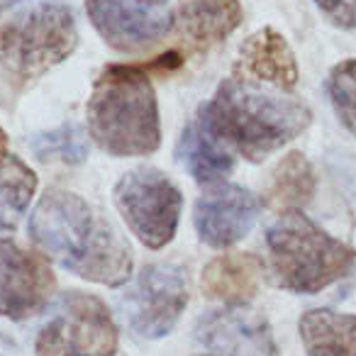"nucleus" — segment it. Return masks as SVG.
Returning a JSON list of instances; mask_svg holds the SVG:
<instances>
[{
	"label": "nucleus",
	"mask_w": 356,
	"mask_h": 356,
	"mask_svg": "<svg viewBox=\"0 0 356 356\" xmlns=\"http://www.w3.org/2000/svg\"><path fill=\"white\" fill-rule=\"evenodd\" d=\"M86 13L110 47L137 51L173 30V13L161 0H88Z\"/></svg>",
	"instance_id": "nucleus-10"
},
{
	"label": "nucleus",
	"mask_w": 356,
	"mask_h": 356,
	"mask_svg": "<svg viewBox=\"0 0 356 356\" xmlns=\"http://www.w3.org/2000/svg\"><path fill=\"white\" fill-rule=\"evenodd\" d=\"M30 237L44 257L74 276L108 288L132 278L134 257L118 227L81 195L51 188L30 218Z\"/></svg>",
	"instance_id": "nucleus-1"
},
{
	"label": "nucleus",
	"mask_w": 356,
	"mask_h": 356,
	"mask_svg": "<svg viewBox=\"0 0 356 356\" xmlns=\"http://www.w3.org/2000/svg\"><path fill=\"white\" fill-rule=\"evenodd\" d=\"M86 118L90 139L113 156H149L161 144L156 93L142 66H108Z\"/></svg>",
	"instance_id": "nucleus-3"
},
{
	"label": "nucleus",
	"mask_w": 356,
	"mask_h": 356,
	"mask_svg": "<svg viewBox=\"0 0 356 356\" xmlns=\"http://www.w3.org/2000/svg\"><path fill=\"white\" fill-rule=\"evenodd\" d=\"M30 149L40 161L81 163L88 159V137L76 124H64L32 137Z\"/></svg>",
	"instance_id": "nucleus-20"
},
{
	"label": "nucleus",
	"mask_w": 356,
	"mask_h": 356,
	"mask_svg": "<svg viewBox=\"0 0 356 356\" xmlns=\"http://www.w3.org/2000/svg\"><path fill=\"white\" fill-rule=\"evenodd\" d=\"M261 213V200L252 191L232 184L208 188L195 203V232L208 247L227 249L244 239Z\"/></svg>",
	"instance_id": "nucleus-12"
},
{
	"label": "nucleus",
	"mask_w": 356,
	"mask_h": 356,
	"mask_svg": "<svg viewBox=\"0 0 356 356\" xmlns=\"http://www.w3.org/2000/svg\"><path fill=\"white\" fill-rule=\"evenodd\" d=\"M298 332L307 356H356V315L317 307L300 317Z\"/></svg>",
	"instance_id": "nucleus-17"
},
{
	"label": "nucleus",
	"mask_w": 356,
	"mask_h": 356,
	"mask_svg": "<svg viewBox=\"0 0 356 356\" xmlns=\"http://www.w3.org/2000/svg\"><path fill=\"white\" fill-rule=\"evenodd\" d=\"M8 144H10V139H8V132L0 127V163L10 156V152H8Z\"/></svg>",
	"instance_id": "nucleus-23"
},
{
	"label": "nucleus",
	"mask_w": 356,
	"mask_h": 356,
	"mask_svg": "<svg viewBox=\"0 0 356 356\" xmlns=\"http://www.w3.org/2000/svg\"><path fill=\"white\" fill-rule=\"evenodd\" d=\"M242 25L239 0H186L178 10V27L191 49L208 51Z\"/></svg>",
	"instance_id": "nucleus-16"
},
{
	"label": "nucleus",
	"mask_w": 356,
	"mask_h": 356,
	"mask_svg": "<svg viewBox=\"0 0 356 356\" xmlns=\"http://www.w3.org/2000/svg\"><path fill=\"white\" fill-rule=\"evenodd\" d=\"M37 191V176L22 159L8 156L0 163V237L13 234L30 208Z\"/></svg>",
	"instance_id": "nucleus-19"
},
{
	"label": "nucleus",
	"mask_w": 356,
	"mask_h": 356,
	"mask_svg": "<svg viewBox=\"0 0 356 356\" xmlns=\"http://www.w3.org/2000/svg\"><path fill=\"white\" fill-rule=\"evenodd\" d=\"M176 159L200 186H218L232 173V147L213 129L205 105H200L193 120L186 124L184 134L178 139Z\"/></svg>",
	"instance_id": "nucleus-13"
},
{
	"label": "nucleus",
	"mask_w": 356,
	"mask_h": 356,
	"mask_svg": "<svg viewBox=\"0 0 356 356\" xmlns=\"http://www.w3.org/2000/svg\"><path fill=\"white\" fill-rule=\"evenodd\" d=\"M234 76L291 90L298 83V61L281 32L273 27H261L244 40L234 64Z\"/></svg>",
	"instance_id": "nucleus-14"
},
{
	"label": "nucleus",
	"mask_w": 356,
	"mask_h": 356,
	"mask_svg": "<svg viewBox=\"0 0 356 356\" xmlns=\"http://www.w3.org/2000/svg\"><path fill=\"white\" fill-rule=\"evenodd\" d=\"M35 354L118 356L120 332L110 307L90 293H64L56 315L37 332Z\"/></svg>",
	"instance_id": "nucleus-6"
},
{
	"label": "nucleus",
	"mask_w": 356,
	"mask_h": 356,
	"mask_svg": "<svg viewBox=\"0 0 356 356\" xmlns=\"http://www.w3.org/2000/svg\"><path fill=\"white\" fill-rule=\"evenodd\" d=\"M120 215L147 249H161L173 239L184 210V195L166 173L152 166L127 171L113 191Z\"/></svg>",
	"instance_id": "nucleus-7"
},
{
	"label": "nucleus",
	"mask_w": 356,
	"mask_h": 356,
	"mask_svg": "<svg viewBox=\"0 0 356 356\" xmlns=\"http://www.w3.org/2000/svg\"><path fill=\"white\" fill-rule=\"evenodd\" d=\"M76 44V20L59 3H42L0 17V66L15 83L44 76L69 59Z\"/></svg>",
	"instance_id": "nucleus-5"
},
{
	"label": "nucleus",
	"mask_w": 356,
	"mask_h": 356,
	"mask_svg": "<svg viewBox=\"0 0 356 356\" xmlns=\"http://www.w3.org/2000/svg\"><path fill=\"white\" fill-rule=\"evenodd\" d=\"M56 276L37 254L0 239V317L25 322L49 307Z\"/></svg>",
	"instance_id": "nucleus-9"
},
{
	"label": "nucleus",
	"mask_w": 356,
	"mask_h": 356,
	"mask_svg": "<svg viewBox=\"0 0 356 356\" xmlns=\"http://www.w3.org/2000/svg\"><path fill=\"white\" fill-rule=\"evenodd\" d=\"M327 93L339 122L356 137V59L341 61L330 71Z\"/></svg>",
	"instance_id": "nucleus-21"
},
{
	"label": "nucleus",
	"mask_w": 356,
	"mask_h": 356,
	"mask_svg": "<svg viewBox=\"0 0 356 356\" xmlns=\"http://www.w3.org/2000/svg\"><path fill=\"white\" fill-rule=\"evenodd\" d=\"M15 3H20V0H6V3H3V8H10V6H15Z\"/></svg>",
	"instance_id": "nucleus-24"
},
{
	"label": "nucleus",
	"mask_w": 356,
	"mask_h": 356,
	"mask_svg": "<svg viewBox=\"0 0 356 356\" xmlns=\"http://www.w3.org/2000/svg\"><path fill=\"white\" fill-rule=\"evenodd\" d=\"M205 110L215 132L252 163H261L312 122L305 103L239 76L225 79Z\"/></svg>",
	"instance_id": "nucleus-2"
},
{
	"label": "nucleus",
	"mask_w": 356,
	"mask_h": 356,
	"mask_svg": "<svg viewBox=\"0 0 356 356\" xmlns=\"http://www.w3.org/2000/svg\"><path fill=\"white\" fill-rule=\"evenodd\" d=\"M264 281V264L249 252H229L210 259L200 276V291L210 300L247 305Z\"/></svg>",
	"instance_id": "nucleus-15"
},
{
	"label": "nucleus",
	"mask_w": 356,
	"mask_h": 356,
	"mask_svg": "<svg viewBox=\"0 0 356 356\" xmlns=\"http://www.w3.org/2000/svg\"><path fill=\"white\" fill-rule=\"evenodd\" d=\"M322 15L341 30H356V0H315Z\"/></svg>",
	"instance_id": "nucleus-22"
},
{
	"label": "nucleus",
	"mask_w": 356,
	"mask_h": 356,
	"mask_svg": "<svg viewBox=\"0 0 356 356\" xmlns=\"http://www.w3.org/2000/svg\"><path fill=\"white\" fill-rule=\"evenodd\" d=\"M315 193V171L300 152H291L281 159L268 186V205L278 213H293L310 203Z\"/></svg>",
	"instance_id": "nucleus-18"
},
{
	"label": "nucleus",
	"mask_w": 356,
	"mask_h": 356,
	"mask_svg": "<svg viewBox=\"0 0 356 356\" xmlns=\"http://www.w3.org/2000/svg\"><path fill=\"white\" fill-rule=\"evenodd\" d=\"M195 337L213 356H278L268 320L249 305L205 312L195 325Z\"/></svg>",
	"instance_id": "nucleus-11"
},
{
	"label": "nucleus",
	"mask_w": 356,
	"mask_h": 356,
	"mask_svg": "<svg viewBox=\"0 0 356 356\" xmlns=\"http://www.w3.org/2000/svg\"><path fill=\"white\" fill-rule=\"evenodd\" d=\"M266 252L273 283L300 296L325 291L356 266L354 249L327 234L300 210L281 213L266 229Z\"/></svg>",
	"instance_id": "nucleus-4"
},
{
	"label": "nucleus",
	"mask_w": 356,
	"mask_h": 356,
	"mask_svg": "<svg viewBox=\"0 0 356 356\" xmlns=\"http://www.w3.org/2000/svg\"><path fill=\"white\" fill-rule=\"evenodd\" d=\"M118 356H124V354H122V351H120V354H118Z\"/></svg>",
	"instance_id": "nucleus-25"
},
{
	"label": "nucleus",
	"mask_w": 356,
	"mask_h": 356,
	"mask_svg": "<svg viewBox=\"0 0 356 356\" xmlns=\"http://www.w3.org/2000/svg\"><path fill=\"white\" fill-rule=\"evenodd\" d=\"M188 305V273L176 264H149L124 288L118 310L139 339H161Z\"/></svg>",
	"instance_id": "nucleus-8"
}]
</instances>
